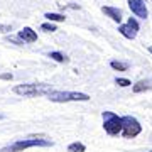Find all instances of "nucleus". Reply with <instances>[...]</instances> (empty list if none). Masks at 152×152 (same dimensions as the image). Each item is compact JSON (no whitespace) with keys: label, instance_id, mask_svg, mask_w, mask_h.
I'll use <instances>...</instances> for the list:
<instances>
[{"label":"nucleus","instance_id":"nucleus-5","mask_svg":"<svg viewBox=\"0 0 152 152\" xmlns=\"http://www.w3.org/2000/svg\"><path fill=\"white\" fill-rule=\"evenodd\" d=\"M142 132V125L139 124V120L127 115V117H122V134H124L125 139H134Z\"/></svg>","mask_w":152,"mask_h":152},{"label":"nucleus","instance_id":"nucleus-18","mask_svg":"<svg viewBox=\"0 0 152 152\" xmlns=\"http://www.w3.org/2000/svg\"><path fill=\"white\" fill-rule=\"evenodd\" d=\"M0 80H12V75L10 73H4V75H0Z\"/></svg>","mask_w":152,"mask_h":152},{"label":"nucleus","instance_id":"nucleus-19","mask_svg":"<svg viewBox=\"0 0 152 152\" xmlns=\"http://www.w3.org/2000/svg\"><path fill=\"white\" fill-rule=\"evenodd\" d=\"M149 53H151V54H152V46H151V48H149Z\"/></svg>","mask_w":152,"mask_h":152},{"label":"nucleus","instance_id":"nucleus-17","mask_svg":"<svg viewBox=\"0 0 152 152\" xmlns=\"http://www.w3.org/2000/svg\"><path fill=\"white\" fill-rule=\"evenodd\" d=\"M10 31H12V27H10V26H4V24H0V32H2V34L10 32Z\"/></svg>","mask_w":152,"mask_h":152},{"label":"nucleus","instance_id":"nucleus-7","mask_svg":"<svg viewBox=\"0 0 152 152\" xmlns=\"http://www.w3.org/2000/svg\"><path fill=\"white\" fill-rule=\"evenodd\" d=\"M129 7L137 17H142V19L147 17V7L144 0H129Z\"/></svg>","mask_w":152,"mask_h":152},{"label":"nucleus","instance_id":"nucleus-4","mask_svg":"<svg viewBox=\"0 0 152 152\" xmlns=\"http://www.w3.org/2000/svg\"><path fill=\"white\" fill-rule=\"evenodd\" d=\"M103 129L108 135H118L122 132V117H118L113 112H103Z\"/></svg>","mask_w":152,"mask_h":152},{"label":"nucleus","instance_id":"nucleus-8","mask_svg":"<svg viewBox=\"0 0 152 152\" xmlns=\"http://www.w3.org/2000/svg\"><path fill=\"white\" fill-rule=\"evenodd\" d=\"M19 39H20L22 42H36L37 41V34H36V31L31 27H24L22 31H19Z\"/></svg>","mask_w":152,"mask_h":152},{"label":"nucleus","instance_id":"nucleus-12","mask_svg":"<svg viewBox=\"0 0 152 152\" xmlns=\"http://www.w3.org/2000/svg\"><path fill=\"white\" fill-rule=\"evenodd\" d=\"M85 149L86 147L83 145L81 142H73V144L68 145V152H85Z\"/></svg>","mask_w":152,"mask_h":152},{"label":"nucleus","instance_id":"nucleus-1","mask_svg":"<svg viewBox=\"0 0 152 152\" xmlns=\"http://www.w3.org/2000/svg\"><path fill=\"white\" fill-rule=\"evenodd\" d=\"M49 91H51V85H44V83H27V85L14 86V93L22 96H41V95H48Z\"/></svg>","mask_w":152,"mask_h":152},{"label":"nucleus","instance_id":"nucleus-21","mask_svg":"<svg viewBox=\"0 0 152 152\" xmlns=\"http://www.w3.org/2000/svg\"><path fill=\"white\" fill-rule=\"evenodd\" d=\"M151 152H152V151H151Z\"/></svg>","mask_w":152,"mask_h":152},{"label":"nucleus","instance_id":"nucleus-2","mask_svg":"<svg viewBox=\"0 0 152 152\" xmlns=\"http://www.w3.org/2000/svg\"><path fill=\"white\" fill-rule=\"evenodd\" d=\"M51 102L56 103H66V102H88L90 96L86 93H78V91H51L46 95Z\"/></svg>","mask_w":152,"mask_h":152},{"label":"nucleus","instance_id":"nucleus-20","mask_svg":"<svg viewBox=\"0 0 152 152\" xmlns=\"http://www.w3.org/2000/svg\"><path fill=\"white\" fill-rule=\"evenodd\" d=\"M2 118H4V115H0V120H2Z\"/></svg>","mask_w":152,"mask_h":152},{"label":"nucleus","instance_id":"nucleus-3","mask_svg":"<svg viewBox=\"0 0 152 152\" xmlns=\"http://www.w3.org/2000/svg\"><path fill=\"white\" fill-rule=\"evenodd\" d=\"M53 145V142L48 139H26V140H17L9 147H4L0 152H22L24 149L29 147H49Z\"/></svg>","mask_w":152,"mask_h":152},{"label":"nucleus","instance_id":"nucleus-11","mask_svg":"<svg viewBox=\"0 0 152 152\" xmlns=\"http://www.w3.org/2000/svg\"><path fill=\"white\" fill-rule=\"evenodd\" d=\"M44 17H46L49 22H63L64 20V15H63V14H53V12H48Z\"/></svg>","mask_w":152,"mask_h":152},{"label":"nucleus","instance_id":"nucleus-10","mask_svg":"<svg viewBox=\"0 0 152 152\" xmlns=\"http://www.w3.org/2000/svg\"><path fill=\"white\" fill-rule=\"evenodd\" d=\"M149 88H152V85L149 81H139L134 85V93H140V91H145V90H149Z\"/></svg>","mask_w":152,"mask_h":152},{"label":"nucleus","instance_id":"nucleus-9","mask_svg":"<svg viewBox=\"0 0 152 152\" xmlns=\"http://www.w3.org/2000/svg\"><path fill=\"white\" fill-rule=\"evenodd\" d=\"M102 12H103L105 15H108L112 20L122 22V12H120L118 9H115V7H103V9H102Z\"/></svg>","mask_w":152,"mask_h":152},{"label":"nucleus","instance_id":"nucleus-16","mask_svg":"<svg viewBox=\"0 0 152 152\" xmlns=\"http://www.w3.org/2000/svg\"><path fill=\"white\" fill-rule=\"evenodd\" d=\"M41 31H46V32H54L56 26H54V24H51V22H48V24H42V26H41Z\"/></svg>","mask_w":152,"mask_h":152},{"label":"nucleus","instance_id":"nucleus-13","mask_svg":"<svg viewBox=\"0 0 152 152\" xmlns=\"http://www.w3.org/2000/svg\"><path fill=\"white\" fill-rule=\"evenodd\" d=\"M49 58H51V59H54V61H58V63H66V61H68V58H66L63 53H58V51L49 53Z\"/></svg>","mask_w":152,"mask_h":152},{"label":"nucleus","instance_id":"nucleus-6","mask_svg":"<svg viewBox=\"0 0 152 152\" xmlns=\"http://www.w3.org/2000/svg\"><path fill=\"white\" fill-rule=\"evenodd\" d=\"M137 31H139V22H137L134 17H130L127 24H124V26H118V32L122 34L124 37L130 39V41H132V39H135Z\"/></svg>","mask_w":152,"mask_h":152},{"label":"nucleus","instance_id":"nucleus-14","mask_svg":"<svg viewBox=\"0 0 152 152\" xmlns=\"http://www.w3.org/2000/svg\"><path fill=\"white\" fill-rule=\"evenodd\" d=\"M110 66H112L113 69H117V71H127L129 69V64H127V63H120V61H112Z\"/></svg>","mask_w":152,"mask_h":152},{"label":"nucleus","instance_id":"nucleus-15","mask_svg":"<svg viewBox=\"0 0 152 152\" xmlns=\"http://www.w3.org/2000/svg\"><path fill=\"white\" fill-rule=\"evenodd\" d=\"M115 83L118 85V86H122V88H125V86H130L132 83H130V80H127V78H117L115 80Z\"/></svg>","mask_w":152,"mask_h":152}]
</instances>
